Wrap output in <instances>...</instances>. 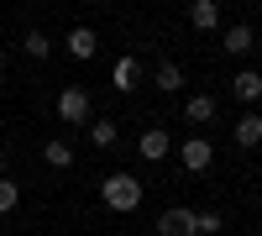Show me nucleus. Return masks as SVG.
Wrapping results in <instances>:
<instances>
[{
	"label": "nucleus",
	"instance_id": "nucleus-1",
	"mask_svg": "<svg viewBox=\"0 0 262 236\" xmlns=\"http://www.w3.org/2000/svg\"><path fill=\"white\" fill-rule=\"evenodd\" d=\"M100 200H105V210H116V216H131V210L142 205V179L137 174H105Z\"/></svg>",
	"mask_w": 262,
	"mask_h": 236
},
{
	"label": "nucleus",
	"instance_id": "nucleus-2",
	"mask_svg": "<svg viewBox=\"0 0 262 236\" xmlns=\"http://www.w3.org/2000/svg\"><path fill=\"white\" fill-rule=\"evenodd\" d=\"M158 236H200V226H194V210L189 205H173L158 216Z\"/></svg>",
	"mask_w": 262,
	"mask_h": 236
},
{
	"label": "nucleus",
	"instance_id": "nucleus-3",
	"mask_svg": "<svg viewBox=\"0 0 262 236\" xmlns=\"http://www.w3.org/2000/svg\"><path fill=\"white\" fill-rule=\"evenodd\" d=\"M58 116L69 121V126H79V121H90V95H84L79 84H69V90L58 95Z\"/></svg>",
	"mask_w": 262,
	"mask_h": 236
},
{
	"label": "nucleus",
	"instance_id": "nucleus-4",
	"mask_svg": "<svg viewBox=\"0 0 262 236\" xmlns=\"http://www.w3.org/2000/svg\"><path fill=\"white\" fill-rule=\"evenodd\" d=\"M179 158H184V168H189V174H205V168H210V158H215V147H210L205 137H184Z\"/></svg>",
	"mask_w": 262,
	"mask_h": 236
},
{
	"label": "nucleus",
	"instance_id": "nucleus-5",
	"mask_svg": "<svg viewBox=\"0 0 262 236\" xmlns=\"http://www.w3.org/2000/svg\"><path fill=\"white\" fill-rule=\"evenodd\" d=\"M189 27L194 32H215L221 27V6L215 0H189Z\"/></svg>",
	"mask_w": 262,
	"mask_h": 236
},
{
	"label": "nucleus",
	"instance_id": "nucleus-6",
	"mask_svg": "<svg viewBox=\"0 0 262 236\" xmlns=\"http://www.w3.org/2000/svg\"><path fill=\"white\" fill-rule=\"evenodd\" d=\"M63 48H69V53H74V58L84 63V58H95V53H100V37H95L90 27H74L69 37H63Z\"/></svg>",
	"mask_w": 262,
	"mask_h": 236
},
{
	"label": "nucleus",
	"instance_id": "nucleus-7",
	"mask_svg": "<svg viewBox=\"0 0 262 236\" xmlns=\"http://www.w3.org/2000/svg\"><path fill=\"white\" fill-rule=\"evenodd\" d=\"M111 84H116L121 95H131V90L142 84V63H137V58H116V69H111Z\"/></svg>",
	"mask_w": 262,
	"mask_h": 236
},
{
	"label": "nucleus",
	"instance_id": "nucleus-8",
	"mask_svg": "<svg viewBox=\"0 0 262 236\" xmlns=\"http://www.w3.org/2000/svg\"><path fill=\"white\" fill-rule=\"evenodd\" d=\"M231 95L247 100V105H257V100H262V74H257V69H242V74L231 79Z\"/></svg>",
	"mask_w": 262,
	"mask_h": 236
},
{
	"label": "nucleus",
	"instance_id": "nucleus-9",
	"mask_svg": "<svg viewBox=\"0 0 262 236\" xmlns=\"http://www.w3.org/2000/svg\"><path fill=\"white\" fill-rule=\"evenodd\" d=\"M137 147H142V158H147V163H158V158H168V147H173V142H168V132H163V126H147Z\"/></svg>",
	"mask_w": 262,
	"mask_h": 236
},
{
	"label": "nucleus",
	"instance_id": "nucleus-10",
	"mask_svg": "<svg viewBox=\"0 0 262 236\" xmlns=\"http://www.w3.org/2000/svg\"><path fill=\"white\" fill-rule=\"evenodd\" d=\"M184 121H189V126H205V121H215V100H210V95H189V105H184Z\"/></svg>",
	"mask_w": 262,
	"mask_h": 236
},
{
	"label": "nucleus",
	"instance_id": "nucleus-11",
	"mask_svg": "<svg viewBox=\"0 0 262 236\" xmlns=\"http://www.w3.org/2000/svg\"><path fill=\"white\" fill-rule=\"evenodd\" d=\"M152 84H158L163 95H179V90H184V69H179V63H158V74H152Z\"/></svg>",
	"mask_w": 262,
	"mask_h": 236
},
{
	"label": "nucleus",
	"instance_id": "nucleus-12",
	"mask_svg": "<svg viewBox=\"0 0 262 236\" xmlns=\"http://www.w3.org/2000/svg\"><path fill=\"white\" fill-rule=\"evenodd\" d=\"M221 42H226V53H252V42H257V32L247 27V21H236V27H231V32H226Z\"/></svg>",
	"mask_w": 262,
	"mask_h": 236
},
{
	"label": "nucleus",
	"instance_id": "nucleus-13",
	"mask_svg": "<svg viewBox=\"0 0 262 236\" xmlns=\"http://www.w3.org/2000/svg\"><path fill=\"white\" fill-rule=\"evenodd\" d=\"M236 142H242V147H257L262 142V116L257 111H247L242 121H236Z\"/></svg>",
	"mask_w": 262,
	"mask_h": 236
},
{
	"label": "nucleus",
	"instance_id": "nucleus-14",
	"mask_svg": "<svg viewBox=\"0 0 262 236\" xmlns=\"http://www.w3.org/2000/svg\"><path fill=\"white\" fill-rule=\"evenodd\" d=\"M21 48H27V58L42 63V58L53 53V37H48V32H27V37H21Z\"/></svg>",
	"mask_w": 262,
	"mask_h": 236
},
{
	"label": "nucleus",
	"instance_id": "nucleus-15",
	"mask_svg": "<svg viewBox=\"0 0 262 236\" xmlns=\"http://www.w3.org/2000/svg\"><path fill=\"white\" fill-rule=\"evenodd\" d=\"M42 158H48L53 168H74V147H69V142H48V147H42Z\"/></svg>",
	"mask_w": 262,
	"mask_h": 236
},
{
	"label": "nucleus",
	"instance_id": "nucleus-16",
	"mask_svg": "<svg viewBox=\"0 0 262 236\" xmlns=\"http://www.w3.org/2000/svg\"><path fill=\"white\" fill-rule=\"evenodd\" d=\"M16 205H21V184L16 179H0V216H11Z\"/></svg>",
	"mask_w": 262,
	"mask_h": 236
},
{
	"label": "nucleus",
	"instance_id": "nucleus-17",
	"mask_svg": "<svg viewBox=\"0 0 262 236\" xmlns=\"http://www.w3.org/2000/svg\"><path fill=\"white\" fill-rule=\"evenodd\" d=\"M90 142L95 147H116V121H90Z\"/></svg>",
	"mask_w": 262,
	"mask_h": 236
},
{
	"label": "nucleus",
	"instance_id": "nucleus-18",
	"mask_svg": "<svg viewBox=\"0 0 262 236\" xmlns=\"http://www.w3.org/2000/svg\"><path fill=\"white\" fill-rule=\"evenodd\" d=\"M194 226H200V236H215L221 231V216L215 210H194Z\"/></svg>",
	"mask_w": 262,
	"mask_h": 236
},
{
	"label": "nucleus",
	"instance_id": "nucleus-19",
	"mask_svg": "<svg viewBox=\"0 0 262 236\" xmlns=\"http://www.w3.org/2000/svg\"><path fill=\"white\" fill-rule=\"evenodd\" d=\"M0 69H6V48H0Z\"/></svg>",
	"mask_w": 262,
	"mask_h": 236
}]
</instances>
